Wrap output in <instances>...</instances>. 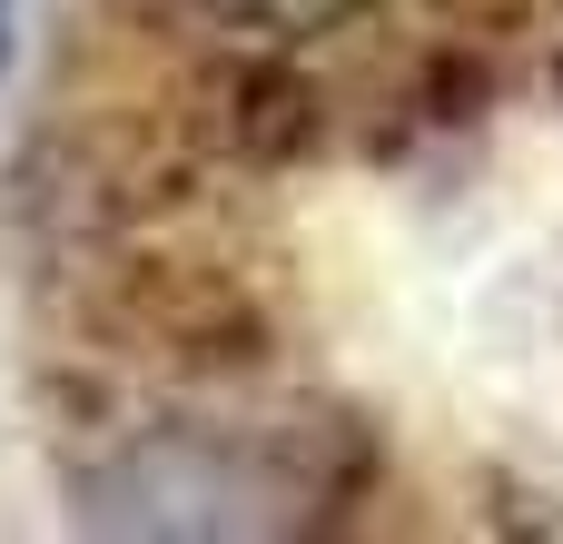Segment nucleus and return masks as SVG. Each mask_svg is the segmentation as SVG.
I'll list each match as a JSON object with an SVG mask.
<instances>
[{"mask_svg":"<svg viewBox=\"0 0 563 544\" xmlns=\"http://www.w3.org/2000/svg\"><path fill=\"white\" fill-rule=\"evenodd\" d=\"M247 20H267V30H327V20H346L356 0H238Z\"/></svg>","mask_w":563,"mask_h":544,"instance_id":"1","label":"nucleus"}]
</instances>
